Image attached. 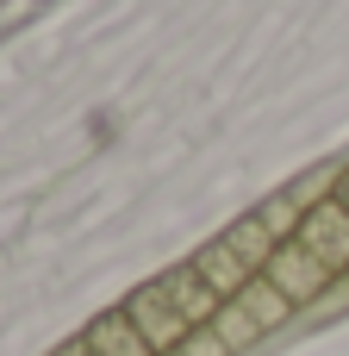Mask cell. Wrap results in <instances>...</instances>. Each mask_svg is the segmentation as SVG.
I'll list each match as a JSON object with an SVG mask.
<instances>
[{
  "mask_svg": "<svg viewBox=\"0 0 349 356\" xmlns=\"http://www.w3.org/2000/svg\"><path fill=\"white\" fill-rule=\"evenodd\" d=\"M225 244H231V250H237V257H244V263H250L256 275H262V269H269V257L281 250V238H275V232L262 225V213H250V219H237V225L225 232Z\"/></svg>",
  "mask_w": 349,
  "mask_h": 356,
  "instance_id": "obj_7",
  "label": "cell"
},
{
  "mask_svg": "<svg viewBox=\"0 0 349 356\" xmlns=\"http://www.w3.org/2000/svg\"><path fill=\"white\" fill-rule=\"evenodd\" d=\"M156 288H162V300H169L187 325H212V319H219V307H225V300L194 275V263H175L169 275H156Z\"/></svg>",
  "mask_w": 349,
  "mask_h": 356,
  "instance_id": "obj_4",
  "label": "cell"
},
{
  "mask_svg": "<svg viewBox=\"0 0 349 356\" xmlns=\"http://www.w3.org/2000/svg\"><path fill=\"white\" fill-rule=\"evenodd\" d=\"M212 332H219V338H225L231 350H244V344H256V338H269V332L256 325V313H250L244 300H225V307H219V319H212Z\"/></svg>",
  "mask_w": 349,
  "mask_h": 356,
  "instance_id": "obj_9",
  "label": "cell"
},
{
  "mask_svg": "<svg viewBox=\"0 0 349 356\" xmlns=\"http://www.w3.org/2000/svg\"><path fill=\"white\" fill-rule=\"evenodd\" d=\"M81 338L94 344V356H156V350H150V338L131 325V313H125V307H119V313H100Z\"/></svg>",
  "mask_w": 349,
  "mask_h": 356,
  "instance_id": "obj_6",
  "label": "cell"
},
{
  "mask_svg": "<svg viewBox=\"0 0 349 356\" xmlns=\"http://www.w3.org/2000/svg\"><path fill=\"white\" fill-rule=\"evenodd\" d=\"M262 275H269V282H275V288H281L293 307H312L318 294H331V288H337V275H331V269H325L312 250H300L293 238H287V244L269 257V269H262Z\"/></svg>",
  "mask_w": 349,
  "mask_h": 356,
  "instance_id": "obj_2",
  "label": "cell"
},
{
  "mask_svg": "<svg viewBox=\"0 0 349 356\" xmlns=\"http://www.w3.org/2000/svg\"><path fill=\"white\" fill-rule=\"evenodd\" d=\"M256 213H262V225H269L281 244H287V238L300 232V219H306V207H300L293 194H275V200H269V207H256Z\"/></svg>",
  "mask_w": 349,
  "mask_h": 356,
  "instance_id": "obj_10",
  "label": "cell"
},
{
  "mask_svg": "<svg viewBox=\"0 0 349 356\" xmlns=\"http://www.w3.org/2000/svg\"><path fill=\"white\" fill-rule=\"evenodd\" d=\"M175 356H231V344H225L212 325H194V332H187V344H181Z\"/></svg>",
  "mask_w": 349,
  "mask_h": 356,
  "instance_id": "obj_11",
  "label": "cell"
},
{
  "mask_svg": "<svg viewBox=\"0 0 349 356\" xmlns=\"http://www.w3.org/2000/svg\"><path fill=\"white\" fill-rule=\"evenodd\" d=\"M187 263H194V275H200L219 300H237V294L250 288V275H256V269H250L225 238H219V244H200V257H187Z\"/></svg>",
  "mask_w": 349,
  "mask_h": 356,
  "instance_id": "obj_5",
  "label": "cell"
},
{
  "mask_svg": "<svg viewBox=\"0 0 349 356\" xmlns=\"http://www.w3.org/2000/svg\"><path fill=\"white\" fill-rule=\"evenodd\" d=\"M125 313H131V325L150 338V350H156V356L181 350V344H187V332H194V325H187V319H181V313L162 300V288H156V282H144V288L125 300Z\"/></svg>",
  "mask_w": 349,
  "mask_h": 356,
  "instance_id": "obj_3",
  "label": "cell"
},
{
  "mask_svg": "<svg viewBox=\"0 0 349 356\" xmlns=\"http://www.w3.org/2000/svg\"><path fill=\"white\" fill-rule=\"evenodd\" d=\"M237 300H244V307L256 313V325H262V332H275V325H287V319L300 313V307H293V300H287V294H281V288H275L269 275H250V288H244Z\"/></svg>",
  "mask_w": 349,
  "mask_h": 356,
  "instance_id": "obj_8",
  "label": "cell"
},
{
  "mask_svg": "<svg viewBox=\"0 0 349 356\" xmlns=\"http://www.w3.org/2000/svg\"><path fill=\"white\" fill-rule=\"evenodd\" d=\"M56 356H94V344H87V338H75V344H62Z\"/></svg>",
  "mask_w": 349,
  "mask_h": 356,
  "instance_id": "obj_12",
  "label": "cell"
},
{
  "mask_svg": "<svg viewBox=\"0 0 349 356\" xmlns=\"http://www.w3.org/2000/svg\"><path fill=\"white\" fill-rule=\"evenodd\" d=\"M337 200H343V207H349V169H343V175H337Z\"/></svg>",
  "mask_w": 349,
  "mask_h": 356,
  "instance_id": "obj_13",
  "label": "cell"
},
{
  "mask_svg": "<svg viewBox=\"0 0 349 356\" xmlns=\"http://www.w3.org/2000/svg\"><path fill=\"white\" fill-rule=\"evenodd\" d=\"M293 244H300V250H312V257L343 282V275H349V207L337 200V194H331V200H318V207L300 219Z\"/></svg>",
  "mask_w": 349,
  "mask_h": 356,
  "instance_id": "obj_1",
  "label": "cell"
}]
</instances>
